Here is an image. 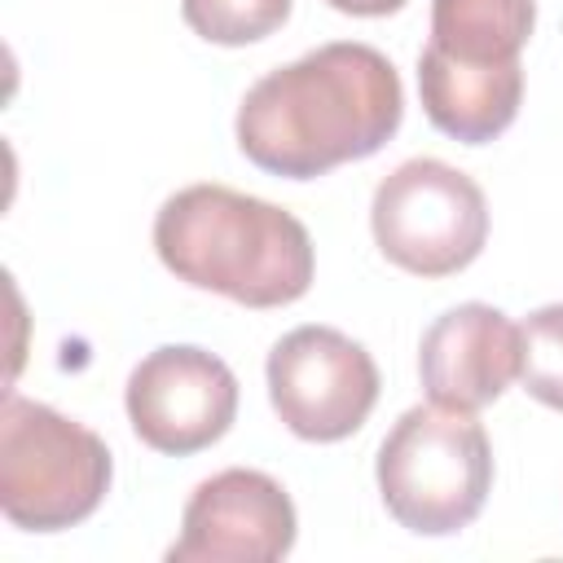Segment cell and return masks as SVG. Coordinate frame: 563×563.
<instances>
[{
    "label": "cell",
    "mask_w": 563,
    "mask_h": 563,
    "mask_svg": "<svg viewBox=\"0 0 563 563\" xmlns=\"http://www.w3.org/2000/svg\"><path fill=\"white\" fill-rule=\"evenodd\" d=\"M405 114L396 66L352 40L321 44L255 79L238 106V150L273 176L312 180L378 154Z\"/></svg>",
    "instance_id": "cell-1"
},
{
    "label": "cell",
    "mask_w": 563,
    "mask_h": 563,
    "mask_svg": "<svg viewBox=\"0 0 563 563\" xmlns=\"http://www.w3.org/2000/svg\"><path fill=\"white\" fill-rule=\"evenodd\" d=\"M154 251L180 282L242 308H286L308 295L317 255L308 229L229 185H189L154 216Z\"/></svg>",
    "instance_id": "cell-2"
},
{
    "label": "cell",
    "mask_w": 563,
    "mask_h": 563,
    "mask_svg": "<svg viewBox=\"0 0 563 563\" xmlns=\"http://www.w3.org/2000/svg\"><path fill=\"white\" fill-rule=\"evenodd\" d=\"M378 493L387 515L418 537L462 532L488 501L493 449L475 413L413 405L378 444Z\"/></svg>",
    "instance_id": "cell-3"
},
{
    "label": "cell",
    "mask_w": 563,
    "mask_h": 563,
    "mask_svg": "<svg viewBox=\"0 0 563 563\" xmlns=\"http://www.w3.org/2000/svg\"><path fill=\"white\" fill-rule=\"evenodd\" d=\"M110 488V449L84 422L22 396L0 405V510L13 528L84 523Z\"/></svg>",
    "instance_id": "cell-4"
},
{
    "label": "cell",
    "mask_w": 563,
    "mask_h": 563,
    "mask_svg": "<svg viewBox=\"0 0 563 563\" xmlns=\"http://www.w3.org/2000/svg\"><path fill=\"white\" fill-rule=\"evenodd\" d=\"M369 229L396 268L413 277H449L484 251L488 202L466 172L440 158H409L374 189Z\"/></svg>",
    "instance_id": "cell-5"
},
{
    "label": "cell",
    "mask_w": 563,
    "mask_h": 563,
    "mask_svg": "<svg viewBox=\"0 0 563 563\" xmlns=\"http://www.w3.org/2000/svg\"><path fill=\"white\" fill-rule=\"evenodd\" d=\"M268 400L312 444L347 440L378 400L374 356L334 325H299L268 352Z\"/></svg>",
    "instance_id": "cell-6"
},
{
    "label": "cell",
    "mask_w": 563,
    "mask_h": 563,
    "mask_svg": "<svg viewBox=\"0 0 563 563\" xmlns=\"http://www.w3.org/2000/svg\"><path fill=\"white\" fill-rule=\"evenodd\" d=\"M123 405L141 444L167 457H189L211 449L233 427L238 378L207 347L167 343L128 374Z\"/></svg>",
    "instance_id": "cell-7"
},
{
    "label": "cell",
    "mask_w": 563,
    "mask_h": 563,
    "mask_svg": "<svg viewBox=\"0 0 563 563\" xmlns=\"http://www.w3.org/2000/svg\"><path fill=\"white\" fill-rule=\"evenodd\" d=\"M295 545L286 488L246 466H229L194 488L172 541V563H277Z\"/></svg>",
    "instance_id": "cell-8"
},
{
    "label": "cell",
    "mask_w": 563,
    "mask_h": 563,
    "mask_svg": "<svg viewBox=\"0 0 563 563\" xmlns=\"http://www.w3.org/2000/svg\"><path fill=\"white\" fill-rule=\"evenodd\" d=\"M523 361L519 325L493 303H457L440 312L418 347V378L435 405L484 409L515 378Z\"/></svg>",
    "instance_id": "cell-9"
},
{
    "label": "cell",
    "mask_w": 563,
    "mask_h": 563,
    "mask_svg": "<svg viewBox=\"0 0 563 563\" xmlns=\"http://www.w3.org/2000/svg\"><path fill=\"white\" fill-rule=\"evenodd\" d=\"M418 92L427 119L444 136L462 145H484L515 123L523 101V66H466L435 48H422Z\"/></svg>",
    "instance_id": "cell-10"
},
{
    "label": "cell",
    "mask_w": 563,
    "mask_h": 563,
    "mask_svg": "<svg viewBox=\"0 0 563 563\" xmlns=\"http://www.w3.org/2000/svg\"><path fill=\"white\" fill-rule=\"evenodd\" d=\"M537 26V0H431L427 48L466 66L519 62Z\"/></svg>",
    "instance_id": "cell-11"
},
{
    "label": "cell",
    "mask_w": 563,
    "mask_h": 563,
    "mask_svg": "<svg viewBox=\"0 0 563 563\" xmlns=\"http://www.w3.org/2000/svg\"><path fill=\"white\" fill-rule=\"evenodd\" d=\"M180 13L194 35L207 44H255L290 18V0H180Z\"/></svg>",
    "instance_id": "cell-12"
},
{
    "label": "cell",
    "mask_w": 563,
    "mask_h": 563,
    "mask_svg": "<svg viewBox=\"0 0 563 563\" xmlns=\"http://www.w3.org/2000/svg\"><path fill=\"white\" fill-rule=\"evenodd\" d=\"M519 334H523L519 378H523L528 396L541 400L545 409L563 413V303L537 308L519 325Z\"/></svg>",
    "instance_id": "cell-13"
},
{
    "label": "cell",
    "mask_w": 563,
    "mask_h": 563,
    "mask_svg": "<svg viewBox=\"0 0 563 563\" xmlns=\"http://www.w3.org/2000/svg\"><path fill=\"white\" fill-rule=\"evenodd\" d=\"M325 4L339 13H352V18H387V13L405 9V0H325Z\"/></svg>",
    "instance_id": "cell-14"
}]
</instances>
